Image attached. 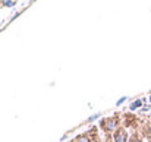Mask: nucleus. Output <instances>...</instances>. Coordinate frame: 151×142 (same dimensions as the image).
<instances>
[{
  "instance_id": "obj_1",
  "label": "nucleus",
  "mask_w": 151,
  "mask_h": 142,
  "mask_svg": "<svg viewBox=\"0 0 151 142\" xmlns=\"http://www.w3.org/2000/svg\"><path fill=\"white\" fill-rule=\"evenodd\" d=\"M120 126H122V114L120 113H113L109 117H103L99 123V128L104 135H113Z\"/></svg>"
},
{
  "instance_id": "obj_2",
  "label": "nucleus",
  "mask_w": 151,
  "mask_h": 142,
  "mask_svg": "<svg viewBox=\"0 0 151 142\" xmlns=\"http://www.w3.org/2000/svg\"><path fill=\"white\" fill-rule=\"evenodd\" d=\"M142 125V119L139 116H137L135 113H131V111H126V113H122V126L128 131L132 132H139V128Z\"/></svg>"
},
{
  "instance_id": "obj_3",
  "label": "nucleus",
  "mask_w": 151,
  "mask_h": 142,
  "mask_svg": "<svg viewBox=\"0 0 151 142\" xmlns=\"http://www.w3.org/2000/svg\"><path fill=\"white\" fill-rule=\"evenodd\" d=\"M131 133L128 129H125L123 126H120L114 133H113V141L114 142H129Z\"/></svg>"
},
{
  "instance_id": "obj_4",
  "label": "nucleus",
  "mask_w": 151,
  "mask_h": 142,
  "mask_svg": "<svg viewBox=\"0 0 151 142\" xmlns=\"http://www.w3.org/2000/svg\"><path fill=\"white\" fill-rule=\"evenodd\" d=\"M139 133L147 142H151V122L142 120V125L139 128Z\"/></svg>"
},
{
  "instance_id": "obj_5",
  "label": "nucleus",
  "mask_w": 151,
  "mask_h": 142,
  "mask_svg": "<svg viewBox=\"0 0 151 142\" xmlns=\"http://www.w3.org/2000/svg\"><path fill=\"white\" fill-rule=\"evenodd\" d=\"M87 133H88V136H90V139L91 142H103V136H100V128L99 126H91L88 131H85Z\"/></svg>"
},
{
  "instance_id": "obj_6",
  "label": "nucleus",
  "mask_w": 151,
  "mask_h": 142,
  "mask_svg": "<svg viewBox=\"0 0 151 142\" xmlns=\"http://www.w3.org/2000/svg\"><path fill=\"white\" fill-rule=\"evenodd\" d=\"M70 142H91V139H90L88 133L84 132V133H79L78 136H75L73 139H70Z\"/></svg>"
},
{
  "instance_id": "obj_7",
  "label": "nucleus",
  "mask_w": 151,
  "mask_h": 142,
  "mask_svg": "<svg viewBox=\"0 0 151 142\" xmlns=\"http://www.w3.org/2000/svg\"><path fill=\"white\" fill-rule=\"evenodd\" d=\"M129 142H145V139L141 136L139 132H132L131 133V138H129Z\"/></svg>"
},
{
  "instance_id": "obj_8",
  "label": "nucleus",
  "mask_w": 151,
  "mask_h": 142,
  "mask_svg": "<svg viewBox=\"0 0 151 142\" xmlns=\"http://www.w3.org/2000/svg\"><path fill=\"white\" fill-rule=\"evenodd\" d=\"M103 142H114L113 141V135H104L103 136Z\"/></svg>"
},
{
  "instance_id": "obj_9",
  "label": "nucleus",
  "mask_w": 151,
  "mask_h": 142,
  "mask_svg": "<svg viewBox=\"0 0 151 142\" xmlns=\"http://www.w3.org/2000/svg\"><path fill=\"white\" fill-rule=\"evenodd\" d=\"M68 142H70V141H68Z\"/></svg>"
}]
</instances>
